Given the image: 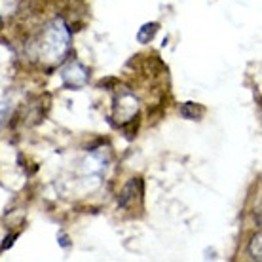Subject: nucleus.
<instances>
[{"mask_svg": "<svg viewBox=\"0 0 262 262\" xmlns=\"http://www.w3.org/2000/svg\"><path fill=\"white\" fill-rule=\"evenodd\" d=\"M260 239H262L260 232H256L255 236H253V239H251V243H249V253H251V256H253L255 260H260V256H262V253H260Z\"/></svg>", "mask_w": 262, "mask_h": 262, "instance_id": "5", "label": "nucleus"}, {"mask_svg": "<svg viewBox=\"0 0 262 262\" xmlns=\"http://www.w3.org/2000/svg\"><path fill=\"white\" fill-rule=\"evenodd\" d=\"M59 242H61V245H63V247H69V245H71V242H69V237H67L65 234H61V236H59Z\"/></svg>", "mask_w": 262, "mask_h": 262, "instance_id": "7", "label": "nucleus"}, {"mask_svg": "<svg viewBox=\"0 0 262 262\" xmlns=\"http://www.w3.org/2000/svg\"><path fill=\"white\" fill-rule=\"evenodd\" d=\"M160 25L158 23H144L141 29L137 31V42L139 44H150L154 36H156Z\"/></svg>", "mask_w": 262, "mask_h": 262, "instance_id": "4", "label": "nucleus"}, {"mask_svg": "<svg viewBox=\"0 0 262 262\" xmlns=\"http://www.w3.org/2000/svg\"><path fill=\"white\" fill-rule=\"evenodd\" d=\"M143 194H144L143 181H141V179H131L129 183L124 186V190L120 192L118 205L122 207V209H125V207L129 205V202H133V200H135V196L143 198Z\"/></svg>", "mask_w": 262, "mask_h": 262, "instance_id": "2", "label": "nucleus"}, {"mask_svg": "<svg viewBox=\"0 0 262 262\" xmlns=\"http://www.w3.org/2000/svg\"><path fill=\"white\" fill-rule=\"evenodd\" d=\"M15 237H17V234H13V236H8L6 239H4V245L0 247V251H4V249H8L10 245H12L13 242H15Z\"/></svg>", "mask_w": 262, "mask_h": 262, "instance_id": "6", "label": "nucleus"}, {"mask_svg": "<svg viewBox=\"0 0 262 262\" xmlns=\"http://www.w3.org/2000/svg\"><path fill=\"white\" fill-rule=\"evenodd\" d=\"M205 114V106L200 103H184L181 106V116L186 120H200Z\"/></svg>", "mask_w": 262, "mask_h": 262, "instance_id": "3", "label": "nucleus"}, {"mask_svg": "<svg viewBox=\"0 0 262 262\" xmlns=\"http://www.w3.org/2000/svg\"><path fill=\"white\" fill-rule=\"evenodd\" d=\"M61 74H63V82H65V85H69V88H74V90L84 88V85L88 84V80H90L88 69H85V67H82L80 63H71V65L67 67Z\"/></svg>", "mask_w": 262, "mask_h": 262, "instance_id": "1", "label": "nucleus"}]
</instances>
